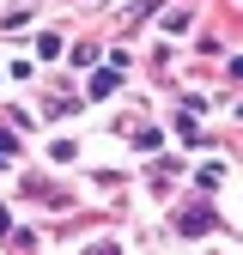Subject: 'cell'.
<instances>
[{
    "mask_svg": "<svg viewBox=\"0 0 243 255\" xmlns=\"http://www.w3.org/2000/svg\"><path fill=\"white\" fill-rule=\"evenodd\" d=\"M116 85H122V67H116V73H91V98H110Z\"/></svg>",
    "mask_w": 243,
    "mask_h": 255,
    "instance_id": "cell-2",
    "label": "cell"
},
{
    "mask_svg": "<svg viewBox=\"0 0 243 255\" xmlns=\"http://www.w3.org/2000/svg\"><path fill=\"white\" fill-rule=\"evenodd\" d=\"M0 164H6V158H0Z\"/></svg>",
    "mask_w": 243,
    "mask_h": 255,
    "instance_id": "cell-4",
    "label": "cell"
},
{
    "mask_svg": "<svg viewBox=\"0 0 243 255\" xmlns=\"http://www.w3.org/2000/svg\"><path fill=\"white\" fill-rule=\"evenodd\" d=\"M6 231H12V213H6V207H0V237H6Z\"/></svg>",
    "mask_w": 243,
    "mask_h": 255,
    "instance_id": "cell-3",
    "label": "cell"
},
{
    "mask_svg": "<svg viewBox=\"0 0 243 255\" xmlns=\"http://www.w3.org/2000/svg\"><path fill=\"white\" fill-rule=\"evenodd\" d=\"M176 231H182V237H207V231H213V207H189V213L176 219Z\"/></svg>",
    "mask_w": 243,
    "mask_h": 255,
    "instance_id": "cell-1",
    "label": "cell"
}]
</instances>
